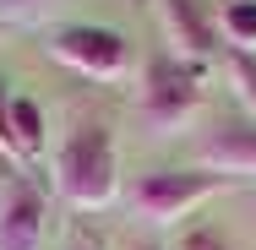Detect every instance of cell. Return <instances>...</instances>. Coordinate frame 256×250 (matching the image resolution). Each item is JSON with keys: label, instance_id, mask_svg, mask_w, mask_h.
I'll use <instances>...</instances> for the list:
<instances>
[{"label": "cell", "instance_id": "obj_1", "mask_svg": "<svg viewBox=\"0 0 256 250\" xmlns=\"http://www.w3.org/2000/svg\"><path fill=\"white\" fill-rule=\"evenodd\" d=\"M54 191L76 212H98V207L114 201V191H120V152H114L109 125L88 120V125H76L66 136V147L54 152Z\"/></svg>", "mask_w": 256, "mask_h": 250}, {"label": "cell", "instance_id": "obj_2", "mask_svg": "<svg viewBox=\"0 0 256 250\" xmlns=\"http://www.w3.org/2000/svg\"><path fill=\"white\" fill-rule=\"evenodd\" d=\"M202 109V71L174 60V54H153L148 71H142V120L148 131L169 136L180 125H191Z\"/></svg>", "mask_w": 256, "mask_h": 250}, {"label": "cell", "instance_id": "obj_3", "mask_svg": "<svg viewBox=\"0 0 256 250\" xmlns=\"http://www.w3.org/2000/svg\"><path fill=\"white\" fill-rule=\"evenodd\" d=\"M224 191V180L218 174H207V169H153V174H142L136 180V191H131V212L142 218V223H180V218H191L207 196H218Z\"/></svg>", "mask_w": 256, "mask_h": 250}, {"label": "cell", "instance_id": "obj_4", "mask_svg": "<svg viewBox=\"0 0 256 250\" xmlns=\"http://www.w3.org/2000/svg\"><path fill=\"white\" fill-rule=\"evenodd\" d=\"M50 54L66 71L93 76V82H126L131 76V44L114 27H98V22H66V27H54Z\"/></svg>", "mask_w": 256, "mask_h": 250}, {"label": "cell", "instance_id": "obj_5", "mask_svg": "<svg viewBox=\"0 0 256 250\" xmlns=\"http://www.w3.org/2000/svg\"><path fill=\"white\" fill-rule=\"evenodd\" d=\"M153 11H158L164 38H169V54L202 71L207 60H212V49H218V22H212V11H207L202 0H153Z\"/></svg>", "mask_w": 256, "mask_h": 250}, {"label": "cell", "instance_id": "obj_6", "mask_svg": "<svg viewBox=\"0 0 256 250\" xmlns=\"http://www.w3.org/2000/svg\"><path fill=\"white\" fill-rule=\"evenodd\" d=\"M44 234H50V201L28 174H16L0 196V250H44Z\"/></svg>", "mask_w": 256, "mask_h": 250}, {"label": "cell", "instance_id": "obj_7", "mask_svg": "<svg viewBox=\"0 0 256 250\" xmlns=\"http://www.w3.org/2000/svg\"><path fill=\"white\" fill-rule=\"evenodd\" d=\"M207 174H234V180H256V120H229L202 142V163Z\"/></svg>", "mask_w": 256, "mask_h": 250}, {"label": "cell", "instance_id": "obj_8", "mask_svg": "<svg viewBox=\"0 0 256 250\" xmlns=\"http://www.w3.org/2000/svg\"><path fill=\"white\" fill-rule=\"evenodd\" d=\"M11 131H16L22 163H33V158L44 152V109L33 98H11Z\"/></svg>", "mask_w": 256, "mask_h": 250}, {"label": "cell", "instance_id": "obj_9", "mask_svg": "<svg viewBox=\"0 0 256 250\" xmlns=\"http://www.w3.org/2000/svg\"><path fill=\"white\" fill-rule=\"evenodd\" d=\"M218 27H224V38H229V49L251 54V44H256V0H224Z\"/></svg>", "mask_w": 256, "mask_h": 250}, {"label": "cell", "instance_id": "obj_10", "mask_svg": "<svg viewBox=\"0 0 256 250\" xmlns=\"http://www.w3.org/2000/svg\"><path fill=\"white\" fill-rule=\"evenodd\" d=\"M229 76H234V93H240V103L251 109V120H256V54L229 49Z\"/></svg>", "mask_w": 256, "mask_h": 250}, {"label": "cell", "instance_id": "obj_11", "mask_svg": "<svg viewBox=\"0 0 256 250\" xmlns=\"http://www.w3.org/2000/svg\"><path fill=\"white\" fill-rule=\"evenodd\" d=\"M0 163L22 169V147H16V131H11V93H6V82H0Z\"/></svg>", "mask_w": 256, "mask_h": 250}, {"label": "cell", "instance_id": "obj_12", "mask_svg": "<svg viewBox=\"0 0 256 250\" xmlns=\"http://www.w3.org/2000/svg\"><path fill=\"white\" fill-rule=\"evenodd\" d=\"M174 250H234V245H229V234H224V229L196 223V229H186V234H180V245H174Z\"/></svg>", "mask_w": 256, "mask_h": 250}, {"label": "cell", "instance_id": "obj_13", "mask_svg": "<svg viewBox=\"0 0 256 250\" xmlns=\"http://www.w3.org/2000/svg\"><path fill=\"white\" fill-rule=\"evenodd\" d=\"M54 0H0V22H33V16H44Z\"/></svg>", "mask_w": 256, "mask_h": 250}, {"label": "cell", "instance_id": "obj_14", "mask_svg": "<svg viewBox=\"0 0 256 250\" xmlns=\"http://www.w3.org/2000/svg\"><path fill=\"white\" fill-rule=\"evenodd\" d=\"M136 250H164V245H153V240H148V245H136Z\"/></svg>", "mask_w": 256, "mask_h": 250}]
</instances>
